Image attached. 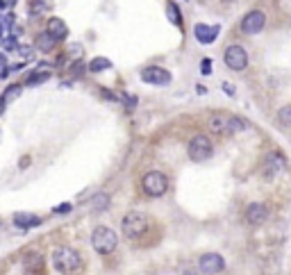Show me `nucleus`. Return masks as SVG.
I'll use <instances>...</instances> for the list:
<instances>
[{
  "instance_id": "f704fd0d",
  "label": "nucleus",
  "mask_w": 291,
  "mask_h": 275,
  "mask_svg": "<svg viewBox=\"0 0 291 275\" xmlns=\"http://www.w3.org/2000/svg\"><path fill=\"white\" fill-rule=\"evenodd\" d=\"M3 34H5V25L0 23V39H3Z\"/></svg>"
},
{
  "instance_id": "9b49d317",
  "label": "nucleus",
  "mask_w": 291,
  "mask_h": 275,
  "mask_svg": "<svg viewBox=\"0 0 291 275\" xmlns=\"http://www.w3.org/2000/svg\"><path fill=\"white\" fill-rule=\"evenodd\" d=\"M48 34H50L55 41H64L66 37H69V28H66V23L62 21V18H57V16H52V18H48Z\"/></svg>"
},
{
  "instance_id": "c9c22d12",
  "label": "nucleus",
  "mask_w": 291,
  "mask_h": 275,
  "mask_svg": "<svg viewBox=\"0 0 291 275\" xmlns=\"http://www.w3.org/2000/svg\"><path fill=\"white\" fill-rule=\"evenodd\" d=\"M5 3H7V5H14V0H5Z\"/></svg>"
},
{
  "instance_id": "5701e85b",
  "label": "nucleus",
  "mask_w": 291,
  "mask_h": 275,
  "mask_svg": "<svg viewBox=\"0 0 291 275\" xmlns=\"http://www.w3.org/2000/svg\"><path fill=\"white\" fill-rule=\"evenodd\" d=\"M25 266H27V271H35V268H41V257L39 255H27L25 257Z\"/></svg>"
},
{
  "instance_id": "393cba45",
  "label": "nucleus",
  "mask_w": 291,
  "mask_h": 275,
  "mask_svg": "<svg viewBox=\"0 0 291 275\" xmlns=\"http://www.w3.org/2000/svg\"><path fill=\"white\" fill-rule=\"evenodd\" d=\"M3 43H5V50H7V52H16L18 48H21V46H18V39L16 37H7Z\"/></svg>"
},
{
  "instance_id": "2f4dec72",
  "label": "nucleus",
  "mask_w": 291,
  "mask_h": 275,
  "mask_svg": "<svg viewBox=\"0 0 291 275\" xmlns=\"http://www.w3.org/2000/svg\"><path fill=\"white\" fill-rule=\"evenodd\" d=\"M225 91L230 93V96H232V93H235V89H232V85H230V82H225Z\"/></svg>"
},
{
  "instance_id": "20e7f679",
  "label": "nucleus",
  "mask_w": 291,
  "mask_h": 275,
  "mask_svg": "<svg viewBox=\"0 0 291 275\" xmlns=\"http://www.w3.org/2000/svg\"><path fill=\"white\" fill-rule=\"evenodd\" d=\"M187 153L193 161H205V159H210L212 157V153H214V146H212V141L207 139V136L196 134L191 141H189Z\"/></svg>"
},
{
  "instance_id": "aec40b11",
  "label": "nucleus",
  "mask_w": 291,
  "mask_h": 275,
  "mask_svg": "<svg viewBox=\"0 0 291 275\" xmlns=\"http://www.w3.org/2000/svg\"><path fill=\"white\" fill-rule=\"evenodd\" d=\"M225 125H227L225 116H212V119H210V127L214 132H225Z\"/></svg>"
},
{
  "instance_id": "cd10ccee",
  "label": "nucleus",
  "mask_w": 291,
  "mask_h": 275,
  "mask_svg": "<svg viewBox=\"0 0 291 275\" xmlns=\"http://www.w3.org/2000/svg\"><path fill=\"white\" fill-rule=\"evenodd\" d=\"M210 66H212V62H210V60H205V62L200 64V71H202V73H210V71H212Z\"/></svg>"
},
{
  "instance_id": "7ed1b4c3",
  "label": "nucleus",
  "mask_w": 291,
  "mask_h": 275,
  "mask_svg": "<svg viewBox=\"0 0 291 275\" xmlns=\"http://www.w3.org/2000/svg\"><path fill=\"white\" fill-rule=\"evenodd\" d=\"M121 230H123V234L128 239H139L146 230H148V218L139 212H130V214H125L123 223H121Z\"/></svg>"
},
{
  "instance_id": "a211bd4d",
  "label": "nucleus",
  "mask_w": 291,
  "mask_h": 275,
  "mask_svg": "<svg viewBox=\"0 0 291 275\" xmlns=\"http://www.w3.org/2000/svg\"><path fill=\"white\" fill-rule=\"evenodd\" d=\"M107 68H111V62L107 60V57H94V60L89 62V71L91 73H100V71H107Z\"/></svg>"
},
{
  "instance_id": "473e14b6",
  "label": "nucleus",
  "mask_w": 291,
  "mask_h": 275,
  "mask_svg": "<svg viewBox=\"0 0 291 275\" xmlns=\"http://www.w3.org/2000/svg\"><path fill=\"white\" fill-rule=\"evenodd\" d=\"M5 105H7V102H5L3 98H0V116H3V112H5Z\"/></svg>"
},
{
  "instance_id": "1a4fd4ad",
  "label": "nucleus",
  "mask_w": 291,
  "mask_h": 275,
  "mask_svg": "<svg viewBox=\"0 0 291 275\" xmlns=\"http://www.w3.org/2000/svg\"><path fill=\"white\" fill-rule=\"evenodd\" d=\"M141 80L148 82V85L162 87V85H168V82H171V73L162 66H148L141 71Z\"/></svg>"
},
{
  "instance_id": "7c9ffc66",
  "label": "nucleus",
  "mask_w": 291,
  "mask_h": 275,
  "mask_svg": "<svg viewBox=\"0 0 291 275\" xmlns=\"http://www.w3.org/2000/svg\"><path fill=\"white\" fill-rule=\"evenodd\" d=\"M27 164H30V157H23V161H21V169H25Z\"/></svg>"
},
{
  "instance_id": "6ab92c4d",
  "label": "nucleus",
  "mask_w": 291,
  "mask_h": 275,
  "mask_svg": "<svg viewBox=\"0 0 291 275\" xmlns=\"http://www.w3.org/2000/svg\"><path fill=\"white\" fill-rule=\"evenodd\" d=\"M246 121L244 119H227V125H225V134H237V132L246 130Z\"/></svg>"
},
{
  "instance_id": "f257e3e1",
  "label": "nucleus",
  "mask_w": 291,
  "mask_h": 275,
  "mask_svg": "<svg viewBox=\"0 0 291 275\" xmlns=\"http://www.w3.org/2000/svg\"><path fill=\"white\" fill-rule=\"evenodd\" d=\"M52 264L60 273L64 275H75L82 268V257L73 248H57L52 253Z\"/></svg>"
},
{
  "instance_id": "dca6fc26",
  "label": "nucleus",
  "mask_w": 291,
  "mask_h": 275,
  "mask_svg": "<svg viewBox=\"0 0 291 275\" xmlns=\"http://www.w3.org/2000/svg\"><path fill=\"white\" fill-rule=\"evenodd\" d=\"M55 43H57V41L50 37V34H48V32H41V34L37 37V50H39V52H50L52 48H55Z\"/></svg>"
},
{
  "instance_id": "0eeeda50",
  "label": "nucleus",
  "mask_w": 291,
  "mask_h": 275,
  "mask_svg": "<svg viewBox=\"0 0 291 275\" xmlns=\"http://www.w3.org/2000/svg\"><path fill=\"white\" fill-rule=\"evenodd\" d=\"M198 268H200V273H205V275H216L225 268V259L216 253H207L198 259Z\"/></svg>"
},
{
  "instance_id": "b1692460",
  "label": "nucleus",
  "mask_w": 291,
  "mask_h": 275,
  "mask_svg": "<svg viewBox=\"0 0 291 275\" xmlns=\"http://www.w3.org/2000/svg\"><path fill=\"white\" fill-rule=\"evenodd\" d=\"M278 119L282 125H291V105H284L282 109L278 112Z\"/></svg>"
},
{
  "instance_id": "9d476101",
  "label": "nucleus",
  "mask_w": 291,
  "mask_h": 275,
  "mask_svg": "<svg viewBox=\"0 0 291 275\" xmlns=\"http://www.w3.org/2000/svg\"><path fill=\"white\" fill-rule=\"evenodd\" d=\"M266 216H269V209H266V205H261V203H253V205H248V209H246V221H248L250 225L264 223Z\"/></svg>"
},
{
  "instance_id": "6e6552de",
  "label": "nucleus",
  "mask_w": 291,
  "mask_h": 275,
  "mask_svg": "<svg viewBox=\"0 0 291 275\" xmlns=\"http://www.w3.org/2000/svg\"><path fill=\"white\" fill-rule=\"evenodd\" d=\"M264 23H266L264 12H259V9H253V12H248V14L244 16V21H241V32H246V34H257V32H261Z\"/></svg>"
},
{
  "instance_id": "a878e982",
  "label": "nucleus",
  "mask_w": 291,
  "mask_h": 275,
  "mask_svg": "<svg viewBox=\"0 0 291 275\" xmlns=\"http://www.w3.org/2000/svg\"><path fill=\"white\" fill-rule=\"evenodd\" d=\"M168 12H171V14H168V16H171V21L173 23H180V12H178V7H176V5H168Z\"/></svg>"
},
{
  "instance_id": "f03ea898",
  "label": "nucleus",
  "mask_w": 291,
  "mask_h": 275,
  "mask_svg": "<svg viewBox=\"0 0 291 275\" xmlns=\"http://www.w3.org/2000/svg\"><path fill=\"white\" fill-rule=\"evenodd\" d=\"M91 243H94L96 253L100 255H109L116 250V243H119V237H116V232L111 228H105V225H100V228L94 230V234H91Z\"/></svg>"
},
{
  "instance_id": "c756f323",
  "label": "nucleus",
  "mask_w": 291,
  "mask_h": 275,
  "mask_svg": "<svg viewBox=\"0 0 291 275\" xmlns=\"http://www.w3.org/2000/svg\"><path fill=\"white\" fill-rule=\"evenodd\" d=\"M3 66H7V57H5L3 52H0V68H3Z\"/></svg>"
},
{
  "instance_id": "4468645a",
  "label": "nucleus",
  "mask_w": 291,
  "mask_h": 275,
  "mask_svg": "<svg viewBox=\"0 0 291 275\" xmlns=\"http://www.w3.org/2000/svg\"><path fill=\"white\" fill-rule=\"evenodd\" d=\"M282 169H284V159H282V157H280V155H269V157H266L264 173L269 175V178H273V175H278Z\"/></svg>"
},
{
  "instance_id": "72a5a7b5",
  "label": "nucleus",
  "mask_w": 291,
  "mask_h": 275,
  "mask_svg": "<svg viewBox=\"0 0 291 275\" xmlns=\"http://www.w3.org/2000/svg\"><path fill=\"white\" fill-rule=\"evenodd\" d=\"M5 7H7V3H5V0H0V12H3Z\"/></svg>"
},
{
  "instance_id": "4be33fe9",
  "label": "nucleus",
  "mask_w": 291,
  "mask_h": 275,
  "mask_svg": "<svg viewBox=\"0 0 291 275\" xmlns=\"http://www.w3.org/2000/svg\"><path fill=\"white\" fill-rule=\"evenodd\" d=\"M107 205H109V196L107 194H98L94 198V209H96V212H100V209H107Z\"/></svg>"
},
{
  "instance_id": "f3484780",
  "label": "nucleus",
  "mask_w": 291,
  "mask_h": 275,
  "mask_svg": "<svg viewBox=\"0 0 291 275\" xmlns=\"http://www.w3.org/2000/svg\"><path fill=\"white\" fill-rule=\"evenodd\" d=\"M52 9V0H32L30 3V14L32 16H41Z\"/></svg>"
},
{
  "instance_id": "e433bc0d",
  "label": "nucleus",
  "mask_w": 291,
  "mask_h": 275,
  "mask_svg": "<svg viewBox=\"0 0 291 275\" xmlns=\"http://www.w3.org/2000/svg\"><path fill=\"white\" fill-rule=\"evenodd\" d=\"M187 275H196V273H191V271H189V273H187Z\"/></svg>"
},
{
  "instance_id": "2eb2a0df",
  "label": "nucleus",
  "mask_w": 291,
  "mask_h": 275,
  "mask_svg": "<svg viewBox=\"0 0 291 275\" xmlns=\"http://www.w3.org/2000/svg\"><path fill=\"white\" fill-rule=\"evenodd\" d=\"M48 80H50V71H46V68L39 66L35 73H30V75L25 77V85L27 87H39V85H43V82H48Z\"/></svg>"
},
{
  "instance_id": "39448f33",
  "label": "nucleus",
  "mask_w": 291,
  "mask_h": 275,
  "mask_svg": "<svg viewBox=\"0 0 291 275\" xmlns=\"http://www.w3.org/2000/svg\"><path fill=\"white\" fill-rule=\"evenodd\" d=\"M168 189V180L164 173H159V171H150V173L143 175V191L148 196H153V198H159V196H164Z\"/></svg>"
},
{
  "instance_id": "c85d7f7f",
  "label": "nucleus",
  "mask_w": 291,
  "mask_h": 275,
  "mask_svg": "<svg viewBox=\"0 0 291 275\" xmlns=\"http://www.w3.org/2000/svg\"><path fill=\"white\" fill-rule=\"evenodd\" d=\"M18 50H21V55L25 57V60H32V50H30V48H18Z\"/></svg>"
},
{
  "instance_id": "423d86ee",
  "label": "nucleus",
  "mask_w": 291,
  "mask_h": 275,
  "mask_svg": "<svg viewBox=\"0 0 291 275\" xmlns=\"http://www.w3.org/2000/svg\"><path fill=\"white\" fill-rule=\"evenodd\" d=\"M225 64L232 71H244V68L248 66V52L244 50V46H239V43L227 46L225 48Z\"/></svg>"
},
{
  "instance_id": "f8f14e48",
  "label": "nucleus",
  "mask_w": 291,
  "mask_h": 275,
  "mask_svg": "<svg viewBox=\"0 0 291 275\" xmlns=\"http://www.w3.org/2000/svg\"><path fill=\"white\" fill-rule=\"evenodd\" d=\"M193 34H196V39L200 43H212L218 37V25H205V23H198V25L193 28Z\"/></svg>"
},
{
  "instance_id": "bb28decb",
  "label": "nucleus",
  "mask_w": 291,
  "mask_h": 275,
  "mask_svg": "<svg viewBox=\"0 0 291 275\" xmlns=\"http://www.w3.org/2000/svg\"><path fill=\"white\" fill-rule=\"evenodd\" d=\"M52 212H55V214H69L71 212V205L69 203H62V205H57Z\"/></svg>"
},
{
  "instance_id": "ddd939ff",
  "label": "nucleus",
  "mask_w": 291,
  "mask_h": 275,
  "mask_svg": "<svg viewBox=\"0 0 291 275\" xmlns=\"http://www.w3.org/2000/svg\"><path fill=\"white\" fill-rule=\"evenodd\" d=\"M14 225L21 228V230H30V228L41 225V218L35 214H14Z\"/></svg>"
},
{
  "instance_id": "412c9836",
  "label": "nucleus",
  "mask_w": 291,
  "mask_h": 275,
  "mask_svg": "<svg viewBox=\"0 0 291 275\" xmlns=\"http://www.w3.org/2000/svg\"><path fill=\"white\" fill-rule=\"evenodd\" d=\"M18 96H21V87H18V85H12V87H7V91L3 93V100H5V102H12V100H16Z\"/></svg>"
}]
</instances>
